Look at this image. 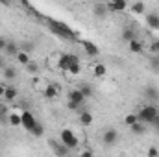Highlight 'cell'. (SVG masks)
<instances>
[{"label": "cell", "mask_w": 159, "mask_h": 157, "mask_svg": "<svg viewBox=\"0 0 159 157\" xmlns=\"http://www.w3.org/2000/svg\"><path fill=\"white\" fill-rule=\"evenodd\" d=\"M72 63H80L78 56H76V54H63V56L59 57V61H57V67H59L61 70L69 72V69H70Z\"/></svg>", "instance_id": "5"}, {"label": "cell", "mask_w": 159, "mask_h": 157, "mask_svg": "<svg viewBox=\"0 0 159 157\" xmlns=\"http://www.w3.org/2000/svg\"><path fill=\"white\" fill-rule=\"evenodd\" d=\"M117 139H119V131H117L115 128H107V129L102 133V142H104L106 146H113V144L117 142Z\"/></svg>", "instance_id": "6"}, {"label": "cell", "mask_w": 159, "mask_h": 157, "mask_svg": "<svg viewBox=\"0 0 159 157\" xmlns=\"http://www.w3.org/2000/svg\"><path fill=\"white\" fill-rule=\"evenodd\" d=\"M4 92H6V87H4V85H0V96H4Z\"/></svg>", "instance_id": "36"}, {"label": "cell", "mask_w": 159, "mask_h": 157, "mask_svg": "<svg viewBox=\"0 0 159 157\" xmlns=\"http://www.w3.org/2000/svg\"><path fill=\"white\" fill-rule=\"evenodd\" d=\"M6 56H17L19 52H20V48L15 44V43H11V41H7V44H6Z\"/></svg>", "instance_id": "17"}, {"label": "cell", "mask_w": 159, "mask_h": 157, "mask_svg": "<svg viewBox=\"0 0 159 157\" xmlns=\"http://www.w3.org/2000/svg\"><path fill=\"white\" fill-rule=\"evenodd\" d=\"M144 9H146L144 2H135V4H131V11H133V13H137V15H143V13H144Z\"/></svg>", "instance_id": "24"}, {"label": "cell", "mask_w": 159, "mask_h": 157, "mask_svg": "<svg viewBox=\"0 0 159 157\" xmlns=\"http://www.w3.org/2000/svg\"><path fill=\"white\" fill-rule=\"evenodd\" d=\"M6 44H7V39L6 37H0V50H6Z\"/></svg>", "instance_id": "35"}, {"label": "cell", "mask_w": 159, "mask_h": 157, "mask_svg": "<svg viewBox=\"0 0 159 157\" xmlns=\"http://www.w3.org/2000/svg\"><path fill=\"white\" fill-rule=\"evenodd\" d=\"M122 39L126 41V43H131V41L137 39V35H135V30H131V28H124L122 30Z\"/></svg>", "instance_id": "18"}, {"label": "cell", "mask_w": 159, "mask_h": 157, "mask_svg": "<svg viewBox=\"0 0 159 157\" xmlns=\"http://www.w3.org/2000/svg\"><path fill=\"white\" fill-rule=\"evenodd\" d=\"M146 24L150 30H159V13L157 11H152L146 15Z\"/></svg>", "instance_id": "13"}, {"label": "cell", "mask_w": 159, "mask_h": 157, "mask_svg": "<svg viewBox=\"0 0 159 157\" xmlns=\"http://www.w3.org/2000/svg\"><path fill=\"white\" fill-rule=\"evenodd\" d=\"M128 44H129V50H131L133 54H141V52H143V43L139 39L131 41V43H128Z\"/></svg>", "instance_id": "23"}, {"label": "cell", "mask_w": 159, "mask_h": 157, "mask_svg": "<svg viewBox=\"0 0 159 157\" xmlns=\"http://www.w3.org/2000/svg\"><path fill=\"white\" fill-rule=\"evenodd\" d=\"M154 61H156V63H157V65H159V54H157V56H156V59H154Z\"/></svg>", "instance_id": "38"}, {"label": "cell", "mask_w": 159, "mask_h": 157, "mask_svg": "<svg viewBox=\"0 0 159 157\" xmlns=\"http://www.w3.org/2000/svg\"><path fill=\"white\" fill-rule=\"evenodd\" d=\"M17 76V70L13 67H4V78L6 79H15Z\"/></svg>", "instance_id": "25"}, {"label": "cell", "mask_w": 159, "mask_h": 157, "mask_svg": "<svg viewBox=\"0 0 159 157\" xmlns=\"http://www.w3.org/2000/svg\"><path fill=\"white\" fill-rule=\"evenodd\" d=\"M150 126H152V128H154V129H156V131L159 133V115H157L156 118H154V122H152Z\"/></svg>", "instance_id": "34"}, {"label": "cell", "mask_w": 159, "mask_h": 157, "mask_svg": "<svg viewBox=\"0 0 159 157\" xmlns=\"http://www.w3.org/2000/svg\"><path fill=\"white\" fill-rule=\"evenodd\" d=\"M7 120H9L11 126H20V115H19V113H11V115L7 117Z\"/></svg>", "instance_id": "27"}, {"label": "cell", "mask_w": 159, "mask_h": 157, "mask_svg": "<svg viewBox=\"0 0 159 157\" xmlns=\"http://www.w3.org/2000/svg\"><path fill=\"white\" fill-rule=\"evenodd\" d=\"M17 59H19V63H20V65H24V67H28V65L32 63V59H30V54H28V52H22V50L17 54Z\"/></svg>", "instance_id": "19"}, {"label": "cell", "mask_w": 159, "mask_h": 157, "mask_svg": "<svg viewBox=\"0 0 159 157\" xmlns=\"http://www.w3.org/2000/svg\"><path fill=\"white\" fill-rule=\"evenodd\" d=\"M69 72H70V74H80V72H81V65H80V63H72L70 69H69Z\"/></svg>", "instance_id": "30"}, {"label": "cell", "mask_w": 159, "mask_h": 157, "mask_svg": "<svg viewBox=\"0 0 159 157\" xmlns=\"http://www.w3.org/2000/svg\"><path fill=\"white\" fill-rule=\"evenodd\" d=\"M157 115H159V109L154 104H148V105H143V107L139 109L137 118H139V122H143V124H152L154 118L157 117Z\"/></svg>", "instance_id": "2"}, {"label": "cell", "mask_w": 159, "mask_h": 157, "mask_svg": "<svg viewBox=\"0 0 159 157\" xmlns=\"http://www.w3.org/2000/svg\"><path fill=\"white\" fill-rule=\"evenodd\" d=\"M135 122H139L137 113H129V115H126V117H124V124H126V126H133Z\"/></svg>", "instance_id": "26"}, {"label": "cell", "mask_w": 159, "mask_h": 157, "mask_svg": "<svg viewBox=\"0 0 159 157\" xmlns=\"http://www.w3.org/2000/svg\"><path fill=\"white\" fill-rule=\"evenodd\" d=\"M144 96H146V98H148V100H150L154 105H156V104L159 102V89H157V87H152V85H148V87L144 89Z\"/></svg>", "instance_id": "12"}, {"label": "cell", "mask_w": 159, "mask_h": 157, "mask_svg": "<svg viewBox=\"0 0 159 157\" xmlns=\"http://www.w3.org/2000/svg\"><path fill=\"white\" fill-rule=\"evenodd\" d=\"M80 124L81 126H91L93 124V113L91 111H80Z\"/></svg>", "instance_id": "15"}, {"label": "cell", "mask_w": 159, "mask_h": 157, "mask_svg": "<svg viewBox=\"0 0 159 157\" xmlns=\"http://www.w3.org/2000/svg\"><path fill=\"white\" fill-rule=\"evenodd\" d=\"M57 91H59V85H48V87L44 89V96H46L48 100H52V98H56Z\"/></svg>", "instance_id": "20"}, {"label": "cell", "mask_w": 159, "mask_h": 157, "mask_svg": "<svg viewBox=\"0 0 159 157\" xmlns=\"http://www.w3.org/2000/svg\"><path fill=\"white\" fill-rule=\"evenodd\" d=\"M4 98H6V102H13V100L17 98V89H15V87H6Z\"/></svg>", "instance_id": "21"}, {"label": "cell", "mask_w": 159, "mask_h": 157, "mask_svg": "<svg viewBox=\"0 0 159 157\" xmlns=\"http://www.w3.org/2000/svg\"><path fill=\"white\" fill-rule=\"evenodd\" d=\"M44 133V128H43V124L41 122H37V126L34 128V131H32V135H35V137H41Z\"/></svg>", "instance_id": "28"}, {"label": "cell", "mask_w": 159, "mask_h": 157, "mask_svg": "<svg viewBox=\"0 0 159 157\" xmlns=\"http://www.w3.org/2000/svg\"><path fill=\"white\" fill-rule=\"evenodd\" d=\"M20 126H22L26 131H30V133H32V131H34V128L37 126V120H35V117H34L30 111H26V109H24V111L20 113Z\"/></svg>", "instance_id": "4"}, {"label": "cell", "mask_w": 159, "mask_h": 157, "mask_svg": "<svg viewBox=\"0 0 159 157\" xmlns=\"http://www.w3.org/2000/svg\"><path fill=\"white\" fill-rule=\"evenodd\" d=\"M0 69H4V59L0 57Z\"/></svg>", "instance_id": "37"}, {"label": "cell", "mask_w": 159, "mask_h": 157, "mask_svg": "<svg viewBox=\"0 0 159 157\" xmlns=\"http://www.w3.org/2000/svg\"><path fill=\"white\" fill-rule=\"evenodd\" d=\"M150 52H152V54H156V56L159 54V39L154 41V43L150 44Z\"/></svg>", "instance_id": "32"}, {"label": "cell", "mask_w": 159, "mask_h": 157, "mask_svg": "<svg viewBox=\"0 0 159 157\" xmlns=\"http://www.w3.org/2000/svg\"><path fill=\"white\" fill-rule=\"evenodd\" d=\"M48 26H50V30H52L54 34H57L59 37H65V39H69V41L76 39L74 30H70V26L65 24V22H59V20H48Z\"/></svg>", "instance_id": "1"}, {"label": "cell", "mask_w": 159, "mask_h": 157, "mask_svg": "<svg viewBox=\"0 0 159 157\" xmlns=\"http://www.w3.org/2000/svg\"><path fill=\"white\" fill-rule=\"evenodd\" d=\"M93 15L96 17V19H104V17H107L109 15V11H107V6L106 4H102V2H96L94 6H93Z\"/></svg>", "instance_id": "10"}, {"label": "cell", "mask_w": 159, "mask_h": 157, "mask_svg": "<svg viewBox=\"0 0 159 157\" xmlns=\"http://www.w3.org/2000/svg\"><path fill=\"white\" fill-rule=\"evenodd\" d=\"M106 6H107V11L109 13H120V11H126L128 9V2L126 0H115V2H109Z\"/></svg>", "instance_id": "8"}, {"label": "cell", "mask_w": 159, "mask_h": 157, "mask_svg": "<svg viewBox=\"0 0 159 157\" xmlns=\"http://www.w3.org/2000/svg\"><path fill=\"white\" fill-rule=\"evenodd\" d=\"M78 91L85 96V98H91V96H93V87H91L89 83H81V85L78 87Z\"/></svg>", "instance_id": "22"}, {"label": "cell", "mask_w": 159, "mask_h": 157, "mask_svg": "<svg viewBox=\"0 0 159 157\" xmlns=\"http://www.w3.org/2000/svg\"><path fill=\"white\" fill-rule=\"evenodd\" d=\"M48 146L52 148V152H54L57 157H67V155H69V150H67L63 144L56 142V141H48Z\"/></svg>", "instance_id": "11"}, {"label": "cell", "mask_w": 159, "mask_h": 157, "mask_svg": "<svg viewBox=\"0 0 159 157\" xmlns=\"http://www.w3.org/2000/svg\"><path fill=\"white\" fill-rule=\"evenodd\" d=\"M85 100H87V98L80 92L78 89H72V91L69 92V102H70V104H74V105H78V107L85 104Z\"/></svg>", "instance_id": "9"}, {"label": "cell", "mask_w": 159, "mask_h": 157, "mask_svg": "<svg viewBox=\"0 0 159 157\" xmlns=\"http://www.w3.org/2000/svg\"><path fill=\"white\" fill-rule=\"evenodd\" d=\"M59 139H61V144L67 148V150H70V148H76L80 144L78 137L74 135V131L72 129H69V128H65V129H61V135H59Z\"/></svg>", "instance_id": "3"}, {"label": "cell", "mask_w": 159, "mask_h": 157, "mask_svg": "<svg viewBox=\"0 0 159 157\" xmlns=\"http://www.w3.org/2000/svg\"><path fill=\"white\" fill-rule=\"evenodd\" d=\"M80 157H94V152L93 150H81L80 152Z\"/></svg>", "instance_id": "33"}, {"label": "cell", "mask_w": 159, "mask_h": 157, "mask_svg": "<svg viewBox=\"0 0 159 157\" xmlns=\"http://www.w3.org/2000/svg\"><path fill=\"white\" fill-rule=\"evenodd\" d=\"M26 69H28V72H32V74H37V72H39V65H37L35 61H32Z\"/></svg>", "instance_id": "29"}, {"label": "cell", "mask_w": 159, "mask_h": 157, "mask_svg": "<svg viewBox=\"0 0 159 157\" xmlns=\"http://www.w3.org/2000/svg\"><path fill=\"white\" fill-rule=\"evenodd\" d=\"M93 72H94V76H96V78H104V76L107 74V67H106L104 63H96V65H94V69H93Z\"/></svg>", "instance_id": "16"}, {"label": "cell", "mask_w": 159, "mask_h": 157, "mask_svg": "<svg viewBox=\"0 0 159 157\" xmlns=\"http://www.w3.org/2000/svg\"><path fill=\"white\" fill-rule=\"evenodd\" d=\"M80 44L83 46V50H85V54H87L89 57H96V56L100 54L98 46H96L93 41H80Z\"/></svg>", "instance_id": "7"}, {"label": "cell", "mask_w": 159, "mask_h": 157, "mask_svg": "<svg viewBox=\"0 0 159 157\" xmlns=\"http://www.w3.org/2000/svg\"><path fill=\"white\" fill-rule=\"evenodd\" d=\"M146 155H148V157H159V148L150 146V148H148V152H146Z\"/></svg>", "instance_id": "31"}, {"label": "cell", "mask_w": 159, "mask_h": 157, "mask_svg": "<svg viewBox=\"0 0 159 157\" xmlns=\"http://www.w3.org/2000/svg\"><path fill=\"white\" fill-rule=\"evenodd\" d=\"M129 131H131V135H144L146 133V124L135 122L133 126H129Z\"/></svg>", "instance_id": "14"}]
</instances>
